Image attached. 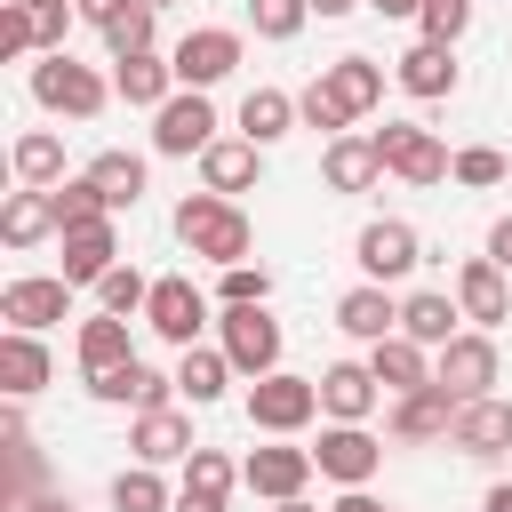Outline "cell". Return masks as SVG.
Instances as JSON below:
<instances>
[{
  "instance_id": "45",
  "label": "cell",
  "mask_w": 512,
  "mask_h": 512,
  "mask_svg": "<svg viewBox=\"0 0 512 512\" xmlns=\"http://www.w3.org/2000/svg\"><path fill=\"white\" fill-rule=\"evenodd\" d=\"M296 112H304V128H320V136H344V128H352V112L336 104V88H328V80H312V88L296 96Z\"/></svg>"
},
{
  "instance_id": "26",
  "label": "cell",
  "mask_w": 512,
  "mask_h": 512,
  "mask_svg": "<svg viewBox=\"0 0 512 512\" xmlns=\"http://www.w3.org/2000/svg\"><path fill=\"white\" fill-rule=\"evenodd\" d=\"M48 376H56V360H48L40 328H8V336H0V392H8V400H32Z\"/></svg>"
},
{
  "instance_id": "37",
  "label": "cell",
  "mask_w": 512,
  "mask_h": 512,
  "mask_svg": "<svg viewBox=\"0 0 512 512\" xmlns=\"http://www.w3.org/2000/svg\"><path fill=\"white\" fill-rule=\"evenodd\" d=\"M152 304V280L136 272V264H112L104 280H96V312H120V320H136Z\"/></svg>"
},
{
  "instance_id": "55",
  "label": "cell",
  "mask_w": 512,
  "mask_h": 512,
  "mask_svg": "<svg viewBox=\"0 0 512 512\" xmlns=\"http://www.w3.org/2000/svg\"><path fill=\"white\" fill-rule=\"evenodd\" d=\"M368 8H376V16H416L424 0H368Z\"/></svg>"
},
{
  "instance_id": "36",
  "label": "cell",
  "mask_w": 512,
  "mask_h": 512,
  "mask_svg": "<svg viewBox=\"0 0 512 512\" xmlns=\"http://www.w3.org/2000/svg\"><path fill=\"white\" fill-rule=\"evenodd\" d=\"M112 512H176V488L160 480V464H128L112 480Z\"/></svg>"
},
{
  "instance_id": "12",
  "label": "cell",
  "mask_w": 512,
  "mask_h": 512,
  "mask_svg": "<svg viewBox=\"0 0 512 512\" xmlns=\"http://www.w3.org/2000/svg\"><path fill=\"white\" fill-rule=\"evenodd\" d=\"M312 472H320V464H312V448H296V440H272V448H248V456H240V488H256L264 504L304 496Z\"/></svg>"
},
{
  "instance_id": "51",
  "label": "cell",
  "mask_w": 512,
  "mask_h": 512,
  "mask_svg": "<svg viewBox=\"0 0 512 512\" xmlns=\"http://www.w3.org/2000/svg\"><path fill=\"white\" fill-rule=\"evenodd\" d=\"M328 512H392V504H376V496H368V488H344V496H336V504H328Z\"/></svg>"
},
{
  "instance_id": "8",
  "label": "cell",
  "mask_w": 512,
  "mask_h": 512,
  "mask_svg": "<svg viewBox=\"0 0 512 512\" xmlns=\"http://www.w3.org/2000/svg\"><path fill=\"white\" fill-rule=\"evenodd\" d=\"M216 344H224V360H232L248 384L280 368V320H272L264 304H224V320H216Z\"/></svg>"
},
{
  "instance_id": "20",
  "label": "cell",
  "mask_w": 512,
  "mask_h": 512,
  "mask_svg": "<svg viewBox=\"0 0 512 512\" xmlns=\"http://www.w3.org/2000/svg\"><path fill=\"white\" fill-rule=\"evenodd\" d=\"M88 392H96L104 408H168V400H176V376H160L152 360H120V368H96Z\"/></svg>"
},
{
  "instance_id": "53",
  "label": "cell",
  "mask_w": 512,
  "mask_h": 512,
  "mask_svg": "<svg viewBox=\"0 0 512 512\" xmlns=\"http://www.w3.org/2000/svg\"><path fill=\"white\" fill-rule=\"evenodd\" d=\"M480 512H512V480H496V488L480 496Z\"/></svg>"
},
{
  "instance_id": "17",
  "label": "cell",
  "mask_w": 512,
  "mask_h": 512,
  "mask_svg": "<svg viewBox=\"0 0 512 512\" xmlns=\"http://www.w3.org/2000/svg\"><path fill=\"white\" fill-rule=\"evenodd\" d=\"M56 240H64V280H72V288H96V280H104V272L120 264V224H112V216L64 224Z\"/></svg>"
},
{
  "instance_id": "18",
  "label": "cell",
  "mask_w": 512,
  "mask_h": 512,
  "mask_svg": "<svg viewBox=\"0 0 512 512\" xmlns=\"http://www.w3.org/2000/svg\"><path fill=\"white\" fill-rule=\"evenodd\" d=\"M448 424H456V400H448L440 384H424V392H392V408H384V432H392L400 448L448 440Z\"/></svg>"
},
{
  "instance_id": "41",
  "label": "cell",
  "mask_w": 512,
  "mask_h": 512,
  "mask_svg": "<svg viewBox=\"0 0 512 512\" xmlns=\"http://www.w3.org/2000/svg\"><path fill=\"white\" fill-rule=\"evenodd\" d=\"M312 24V0H248V32L256 40H296Z\"/></svg>"
},
{
  "instance_id": "31",
  "label": "cell",
  "mask_w": 512,
  "mask_h": 512,
  "mask_svg": "<svg viewBox=\"0 0 512 512\" xmlns=\"http://www.w3.org/2000/svg\"><path fill=\"white\" fill-rule=\"evenodd\" d=\"M48 232H56V200H48V184H24V192L0 200V240H8V248H40Z\"/></svg>"
},
{
  "instance_id": "1",
  "label": "cell",
  "mask_w": 512,
  "mask_h": 512,
  "mask_svg": "<svg viewBox=\"0 0 512 512\" xmlns=\"http://www.w3.org/2000/svg\"><path fill=\"white\" fill-rule=\"evenodd\" d=\"M168 224H176L184 256H208L216 272H224V264H248V248H256V224H248L240 200H224V192H184Z\"/></svg>"
},
{
  "instance_id": "43",
  "label": "cell",
  "mask_w": 512,
  "mask_h": 512,
  "mask_svg": "<svg viewBox=\"0 0 512 512\" xmlns=\"http://www.w3.org/2000/svg\"><path fill=\"white\" fill-rule=\"evenodd\" d=\"M464 24H472V0H424L416 8V40H464Z\"/></svg>"
},
{
  "instance_id": "52",
  "label": "cell",
  "mask_w": 512,
  "mask_h": 512,
  "mask_svg": "<svg viewBox=\"0 0 512 512\" xmlns=\"http://www.w3.org/2000/svg\"><path fill=\"white\" fill-rule=\"evenodd\" d=\"M352 8H368V0H312V16H320V24H336V16H352Z\"/></svg>"
},
{
  "instance_id": "14",
  "label": "cell",
  "mask_w": 512,
  "mask_h": 512,
  "mask_svg": "<svg viewBox=\"0 0 512 512\" xmlns=\"http://www.w3.org/2000/svg\"><path fill=\"white\" fill-rule=\"evenodd\" d=\"M64 312H72V280L64 272H24V280L0 288V320L8 328H56Z\"/></svg>"
},
{
  "instance_id": "46",
  "label": "cell",
  "mask_w": 512,
  "mask_h": 512,
  "mask_svg": "<svg viewBox=\"0 0 512 512\" xmlns=\"http://www.w3.org/2000/svg\"><path fill=\"white\" fill-rule=\"evenodd\" d=\"M216 296H224V304H264V296H272V272H264V264H224Z\"/></svg>"
},
{
  "instance_id": "19",
  "label": "cell",
  "mask_w": 512,
  "mask_h": 512,
  "mask_svg": "<svg viewBox=\"0 0 512 512\" xmlns=\"http://www.w3.org/2000/svg\"><path fill=\"white\" fill-rule=\"evenodd\" d=\"M200 440H192V416L168 400V408H136V424H128V456L136 464H184Z\"/></svg>"
},
{
  "instance_id": "9",
  "label": "cell",
  "mask_w": 512,
  "mask_h": 512,
  "mask_svg": "<svg viewBox=\"0 0 512 512\" xmlns=\"http://www.w3.org/2000/svg\"><path fill=\"white\" fill-rule=\"evenodd\" d=\"M144 328L160 336V344H200V328H208V296L192 288V272H160L152 280V304H144Z\"/></svg>"
},
{
  "instance_id": "44",
  "label": "cell",
  "mask_w": 512,
  "mask_h": 512,
  "mask_svg": "<svg viewBox=\"0 0 512 512\" xmlns=\"http://www.w3.org/2000/svg\"><path fill=\"white\" fill-rule=\"evenodd\" d=\"M152 16H160V8H144V0H136L128 16H112V24H104V48H112V56H144V48H152Z\"/></svg>"
},
{
  "instance_id": "54",
  "label": "cell",
  "mask_w": 512,
  "mask_h": 512,
  "mask_svg": "<svg viewBox=\"0 0 512 512\" xmlns=\"http://www.w3.org/2000/svg\"><path fill=\"white\" fill-rule=\"evenodd\" d=\"M24 504H32V512H80L72 496H24Z\"/></svg>"
},
{
  "instance_id": "39",
  "label": "cell",
  "mask_w": 512,
  "mask_h": 512,
  "mask_svg": "<svg viewBox=\"0 0 512 512\" xmlns=\"http://www.w3.org/2000/svg\"><path fill=\"white\" fill-rule=\"evenodd\" d=\"M48 200H56V232H64V224H88V216H112L88 168H80V176H64V184H48Z\"/></svg>"
},
{
  "instance_id": "33",
  "label": "cell",
  "mask_w": 512,
  "mask_h": 512,
  "mask_svg": "<svg viewBox=\"0 0 512 512\" xmlns=\"http://www.w3.org/2000/svg\"><path fill=\"white\" fill-rule=\"evenodd\" d=\"M8 168H16V184H64V136L56 128H24Z\"/></svg>"
},
{
  "instance_id": "30",
  "label": "cell",
  "mask_w": 512,
  "mask_h": 512,
  "mask_svg": "<svg viewBox=\"0 0 512 512\" xmlns=\"http://www.w3.org/2000/svg\"><path fill=\"white\" fill-rule=\"evenodd\" d=\"M320 80L336 88V104H344L352 120H368V112L384 104V64H376V56H336V64H320Z\"/></svg>"
},
{
  "instance_id": "6",
  "label": "cell",
  "mask_w": 512,
  "mask_h": 512,
  "mask_svg": "<svg viewBox=\"0 0 512 512\" xmlns=\"http://www.w3.org/2000/svg\"><path fill=\"white\" fill-rule=\"evenodd\" d=\"M240 56H248V40H240L232 24H192V32L168 48L176 88H216V80H232V72H240Z\"/></svg>"
},
{
  "instance_id": "24",
  "label": "cell",
  "mask_w": 512,
  "mask_h": 512,
  "mask_svg": "<svg viewBox=\"0 0 512 512\" xmlns=\"http://www.w3.org/2000/svg\"><path fill=\"white\" fill-rule=\"evenodd\" d=\"M336 328H344V336H360V344H384V336L400 328V296H392L384 280H360V288H344V296H336Z\"/></svg>"
},
{
  "instance_id": "7",
  "label": "cell",
  "mask_w": 512,
  "mask_h": 512,
  "mask_svg": "<svg viewBox=\"0 0 512 512\" xmlns=\"http://www.w3.org/2000/svg\"><path fill=\"white\" fill-rule=\"evenodd\" d=\"M216 144V104H208V88H176L160 112H152V152L160 160H200Z\"/></svg>"
},
{
  "instance_id": "38",
  "label": "cell",
  "mask_w": 512,
  "mask_h": 512,
  "mask_svg": "<svg viewBox=\"0 0 512 512\" xmlns=\"http://www.w3.org/2000/svg\"><path fill=\"white\" fill-rule=\"evenodd\" d=\"M0 56H8V64H32V56H40V16H32V0H0Z\"/></svg>"
},
{
  "instance_id": "11",
  "label": "cell",
  "mask_w": 512,
  "mask_h": 512,
  "mask_svg": "<svg viewBox=\"0 0 512 512\" xmlns=\"http://www.w3.org/2000/svg\"><path fill=\"white\" fill-rule=\"evenodd\" d=\"M312 464H320V480H336V488H368V480L384 472V440H376L368 424H328L320 448H312Z\"/></svg>"
},
{
  "instance_id": "4",
  "label": "cell",
  "mask_w": 512,
  "mask_h": 512,
  "mask_svg": "<svg viewBox=\"0 0 512 512\" xmlns=\"http://www.w3.org/2000/svg\"><path fill=\"white\" fill-rule=\"evenodd\" d=\"M312 416H320V376H288V368H272V376L248 384V424H256V432L296 440Z\"/></svg>"
},
{
  "instance_id": "15",
  "label": "cell",
  "mask_w": 512,
  "mask_h": 512,
  "mask_svg": "<svg viewBox=\"0 0 512 512\" xmlns=\"http://www.w3.org/2000/svg\"><path fill=\"white\" fill-rule=\"evenodd\" d=\"M376 400H384V384H376L368 360H328V368H320V416H328V424H368Z\"/></svg>"
},
{
  "instance_id": "25",
  "label": "cell",
  "mask_w": 512,
  "mask_h": 512,
  "mask_svg": "<svg viewBox=\"0 0 512 512\" xmlns=\"http://www.w3.org/2000/svg\"><path fill=\"white\" fill-rule=\"evenodd\" d=\"M320 176H328V192H368V184L384 176V152H376V136H360V128L328 136V152H320Z\"/></svg>"
},
{
  "instance_id": "40",
  "label": "cell",
  "mask_w": 512,
  "mask_h": 512,
  "mask_svg": "<svg viewBox=\"0 0 512 512\" xmlns=\"http://www.w3.org/2000/svg\"><path fill=\"white\" fill-rule=\"evenodd\" d=\"M184 488H192V496H232V488H240V464H232L224 448H192V456H184Z\"/></svg>"
},
{
  "instance_id": "10",
  "label": "cell",
  "mask_w": 512,
  "mask_h": 512,
  "mask_svg": "<svg viewBox=\"0 0 512 512\" xmlns=\"http://www.w3.org/2000/svg\"><path fill=\"white\" fill-rule=\"evenodd\" d=\"M352 264L368 272V280H408L416 264H424V240H416V224H400V216H376V224H360V240H352Z\"/></svg>"
},
{
  "instance_id": "23",
  "label": "cell",
  "mask_w": 512,
  "mask_h": 512,
  "mask_svg": "<svg viewBox=\"0 0 512 512\" xmlns=\"http://www.w3.org/2000/svg\"><path fill=\"white\" fill-rule=\"evenodd\" d=\"M112 96L136 104V112H160V104L176 96V64H168L160 48H144V56H112Z\"/></svg>"
},
{
  "instance_id": "50",
  "label": "cell",
  "mask_w": 512,
  "mask_h": 512,
  "mask_svg": "<svg viewBox=\"0 0 512 512\" xmlns=\"http://www.w3.org/2000/svg\"><path fill=\"white\" fill-rule=\"evenodd\" d=\"M176 512H232V496H192V488H176Z\"/></svg>"
},
{
  "instance_id": "2",
  "label": "cell",
  "mask_w": 512,
  "mask_h": 512,
  "mask_svg": "<svg viewBox=\"0 0 512 512\" xmlns=\"http://www.w3.org/2000/svg\"><path fill=\"white\" fill-rule=\"evenodd\" d=\"M24 88H32V104H40V112H64V120H96V112L112 104V80H104L96 64H80V56H64V48H48V56H32V72H24Z\"/></svg>"
},
{
  "instance_id": "47",
  "label": "cell",
  "mask_w": 512,
  "mask_h": 512,
  "mask_svg": "<svg viewBox=\"0 0 512 512\" xmlns=\"http://www.w3.org/2000/svg\"><path fill=\"white\" fill-rule=\"evenodd\" d=\"M32 16H40V56H48V48H64V32H72L80 8L72 0H32Z\"/></svg>"
},
{
  "instance_id": "5",
  "label": "cell",
  "mask_w": 512,
  "mask_h": 512,
  "mask_svg": "<svg viewBox=\"0 0 512 512\" xmlns=\"http://www.w3.org/2000/svg\"><path fill=\"white\" fill-rule=\"evenodd\" d=\"M376 136V152H384V176H400V184H448V168H456V152L432 136V128H416V120H384V128H368Z\"/></svg>"
},
{
  "instance_id": "42",
  "label": "cell",
  "mask_w": 512,
  "mask_h": 512,
  "mask_svg": "<svg viewBox=\"0 0 512 512\" xmlns=\"http://www.w3.org/2000/svg\"><path fill=\"white\" fill-rule=\"evenodd\" d=\"M448 176H456V184H464V192H496V184H504V176H512V160H504V152H496V144H464V152H456V168H448Z\"/></svg>"
},
{
  "instance_id": "48",
  "label": "cell",
  "mask_w": 512,
  "mask_h": 512,
  "mask_svg": "<svg viewBox=\"0 0 512 512\" xmlns=\"http://www.w3.org/2000/svg\"><path fill=\"white\" fill-rule=\"evenodd\" d=\"M72 8H80V24H96V32H104V24H112V16H128L136 0H72Z\"/></svg>"
},
{
  "instance_id": "57",
  "label": "cell",
  "mask_w": 512,
  "mask_h": 512,
  "mask_svg": "<svg viewBox=\"0 0 512 512\" xmlns=\"http://www.w3.org/2000/svg\"><path fill=\"white\" fill-rule=\"evenodd\" d=\"M8 512H32V504H24V496H16V504H8Z\"/></svg>"
},
{
  "instance_id": "16",
  "label": "cell",
  "mask_w": 512,
  "mask_h": 512,
  "mask_svg": "<svg viewBox=\"0 0 512 512\" xmlns=\"http://www.w3.org/2000/svg\"><path fill=\"white\" fill-rule=\"evenodd\" d=\"M448 448L456 456H472V464H488V456H512V400H464L456 408V424H448Z\"/></svg>"
},
{
  "instance_id": "22",
  "label": "cell",
  "mask_w": 512,
  "mask_h": 512,
  "mask_svg": "<svg viewBox=\"0 0 512 512\" xmlns=\"http://www.w3.org/2000/svg\"><path fill=\"white\" fill-rule=\"evenodd\" d=\"M392 80L408 88V96H424V104H440V96H456V80H464V64H456V48L448 40H416L400 64H392Z\"/></svg>"
},
{
  "instance_id": "3",
  "label": "cell",
  "mask_w": 512,
  "mask_h": 512,
  "mask_svg": "<svg viewBox=\"0 0 512 512\" xmlns=\"http://www.w3.org/2000/svg\"><path fill=\"white\" fill-rule=\"evenodd\" d=\"M496 376H504V352H496V336L488 328H456L440 352H432V384L464 408V400H488L496 392Z\"/></svg>"
},
{
  "instance_id": "58",
  "label": "cell",
  "mask_w": 512,
  "mask_h": 512,
  "mask_svg": "<svg viewBox=\"0 0 512 512\" xmlns=\"http://www.w3.org/2000/svg\"><path fill=\"white\" fill-rule=\"evenodd\" d=\"M144 8H176V0H144Z\"/></svg>"
},
{
  "instance_id": "56",
  "label": "cell",
  "mask_w": 512,
  "mask_h": 512,
  "mask_svg": "<svg viewBox=\"0 0 512 512\" xmlns=\"http://www.w3.org/2000/svg\"><path fill=\"white\" fill-rule=\"evenodd\" d=\"M272 512H320V504H304V496H288V504H272Z\"/></svg>"
},
{
  "instance_id": "27",
  "label": "cell",
  "mask_w": 512,
  "mask_h": 512,
  "mask_svg": "<svg viewBox=\"0 0 512 512\" xmlns=\"http://www.w3.org/2000/svg\"><path fill=\"white\" fill-rule=\"evenodd\" d=\"M368 368H376V384L384 392H424L432 384V344H416V336H384V344H368Z\"/></svg>"
},
{
  "instance_id": "34",
  "label": "cell",
  "mask_w": 512,
  "mask_h": 512,
  "mask_svg": "<svg viewBox=\"0 0 512 512\" xmlns=\"http://www.w3.org/2000/svg\"><path fill=\"white\" fill-rule=\"evenodd\" d=\"M120 360H136V344H128V320H120V312H96V320H80V376H96V368H120Z\"/></svg>"
},
{
  "instance_id": "32",
  "label": "cell",
  "mask_w": 512,
  "mask_h": 512,
  "mask_svg": "<svg viewBox=\"0 0 512 512\" xmlns=\"http://www.w3.org/2000/svg\"><path fill=\"white\" fill-rule=\"evenodd\" d=\"M296 120H304V112H296V96H288V88H248V96H240V136H248V144H264V152H272Z\"/></svg>"
},
{
  "instance_id": "13",
  "label": "cell",
  "mask_w": 512,
  "mask_h": 512,
  "mask_svg": "<svg viewBox=\"0 0 512 512\" xmlns=\"http://www.w3.org/2000/svg\"><path fill=\"white\" fill-rule=\"evenodd\" d=\"M456 304H464L472 328H504L512 320V272L496 256H464L456 264Z\"/></svg>"
},
{
  "instance_id": "35",
  "label": "cell",
  "mask_w": 512,
  "mask_h": 512,
  "mask_svg": "<svg viewBox=\"0 0 512 512\" xmlns=\"http://www.w3.org/2000/svg\"><path fill=\"white\" fill-rule=\"evenodd\" d=\"M88 176H96V192H104V208H112V216L144 200V160H136V152H96V160H88Z\"/></svg>"
},
{
  "instance_id": "29",
  "label": "cell",
  "mask_w": 512,
  "mask_h": 512,
  "mask_svg": "<svg viewBox=\"0 0 512 512\" xmlns=\"http://www.w3.org/2000/svg\"><path fill=\"white\" fill-rule=\"evenodd\" d=\"M232 376H240V368L224 360V344H184V352H176V392H184L192 408H216Z\"/></svg>"
},
{
  "instance_id": "21",
  "label": "cell",
  "mask_w": 512,
  "mask_h": 512,
  "mask_svg": "<svg viewBox=\"0 0 512 512\" xmlns=\"http://www.w3.org/2000/svg\"><path fill=\"white\" fill-rule=\"evenodd\" d=\"M256 176H264V144H248V136H216L200 152V192L240 200V192H256Z\"/></svg>"
},
{
  "instance_id": "28",
  "label": "cell",
  "mask_w": 512,
  "mask_h": 512,
  "mask_svg": "<svg viewBox=\"0 0 512 512\" xmlns=\"http://www.w3.org/2000/svg\"><path fill=\"white\" fill-rule=\"evenodd\" d=\"M456 320H464L456 288H416V296H400V336H416V344H432V352L456 336Z\"/></svg>"
},
{
  "instance_id": "49",
  "label": "cell",
  "mask_w": 512,
  "mask_h": 512,
  "mask_svg": "<svg viewBox=\"0 0 512 512\" xmlns=\"http://www.w3.org/2000/svg\"><path fill=\"white\" fill-rule=\"evenodd\" d=\"M488 256L512 272V216H496V224H488Z\"/></svg>"
}]
</instances>
